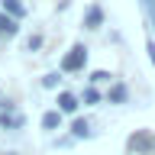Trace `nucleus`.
<instances>
[{"label": "nucleus", "instance_id": "f257e3e1", "mask_svg": "<svg viewBox=\"0 0 155 155\" xmlns=\"http://www.w3.org/2000/svg\"><path fill=\"white\" fill-rule=\"evenodd\" d=\"M84 65H87V48L78 42V45H71V52L61 58V71H65V74H78V71H84Z\"/></svg>", "mask_w": 155, "mask_h": 155}, {"label": "nucleus", "instance_id": "f03ea898", "mask_svg": "<svg viewBox=\"0 0 155 155\" xmlns=\"http://www.w3.org/2000/svg\"><path fill=\"white\" fill-rule=\"evenodd\" d=\"M126 149L136 152V155H155V136L145 133V129H139V133H133L126 139Z\"/></svg>", "mask_w": 155, "mask_h": 155}, {"label": "nucleus", "instance_id": "7ed1b4c3", "mask_svg": "<svg viewBox=\"0 0 155 155\" xmlns=\"http://www.w3.org/2000/svg\"><path fill=\"white\" fill-rule=\"evenodd\" d=\"M0 126L3 129H23L26 126V116L19 113L10 100H0Z\"/></svg>", "mask_w": 155, "mask_h": 155}, {"label": "nucleus", "instance_id": "20e7f679", "mask_svg": "<svg viewBox=\"0 0 155 155\" xmlns=\"http://www.w3.org/2000/svg\"><path fill=\"white\" fill-rule=\"evenodd\" d=\"M0 13H7L10 19H23L26 16V7H23V3H19V0H0Z\"/></svg>", "mask_w": 155, "mask_h": 155}, {"label": "nucleus", "instance_id": "39448f33", "mask_svg": "<svg viewBox=\"0 0 155 155\" xmlns=\"http://www.w3.org/2000/svg\"><path fill=\"white\" fill-rule=\"evenodd\" d=\"M78 107H81V100H78L71 91H61V94H58V113H74Z\"/></svg>", "mask_w": 155, "mask_h": 155}, {"label": "nucleus", "instance_id": "423d86ee", "mask_svg": "<svg viewBox=\"0 0 155 155\" xmlns=\"http://www.w3.org/2000/svg\"><path fill=\"white\" fill-rule=\"evenodd\" d=\"M16 32H19V23H16V19H10L7 13H0V36H3V39H13Z\"/></svg>", "mask_w": 155, "mask_h": 155}, {"label": "nucleus", "instance_id": "0eeeda50", "mask_svg": "<svg viewBox=\"0 0 155 155\" xmlns=\"http://www.w3.org/2000/svg\"><path fill=\"white\" fill-rule=\"evenodd\" d=\"M126 97H129V87H126V84H120V81L110 84V94H107L110 104H126Z\"/></svg>", "mask_w": 155, "mask_h": 155}, {"label": "nucleus", "instance_id": "6e6552de", "mask_svg": "<svg viewBox=\"0 0 155 155\" xmlns=\"http://www.w3.org/2000/svg\"><path fill=\"white\" fill-rule=\"evenodd\" d=\"M84 26L87 29H100V26H104V10H100V7H91V10H87V16H84Z\"/></svg>", "mask_w": 155, "mask_h": 155}, {"label": "nucleus", "instance_id": "1a4fd4ad", "mask_svg": "<svg viewBox=\"0 0 155 155\" xmlns=\"http://www.w3.org/2000/svg\"><path fill=\"white\" fill-rule=\"evenodd\" d=\"M42 129H48V133L61 129V113H58V110H48V113H42Z\"/></svg>", "mask_w": 155, "mask_h": 155}, {"label": "nucleus", "instance_id": "9d476101", "mask_svg": "<svg viewBox=\"0 0 155 155\" xmlns=\"http://www.w3.org/2000/svg\"><path fill=\"white\" fill-rule=\"evenodd\" d=\"M71 136L74 139H91V123L87 120H74L71 123Z\"/></svg>", "mask_w": 155, "mask_h": 155}, {"label": "nucleus", "instance_id": "9b49d317", "mask_svg": "<svg viewBox=\"0 0 155 155\" xmlns=\"http://www.w3.org/2000/svg\"><path fill=\"white\" fill-rule=\"evenodd\" d=\"M139 3H142V13H145L149 29H155V0H139Z\"/></svg>", "mask_w": 155, "mask_h": 155}, {"label": "nucleus", "instance_id": "f8f14e48", "mask_svg": "<svg viewBox=\"0 0 155 155\" xmlns=\"http://www.w3.org/2000/svg\"><path fill=\"white\" fill-rule=\"evenodd\" d=\"M26 48H29V52H39V48H42V36H39V32H32V36L26 39Z\"/></svg>", "mask_w": 155, "mask_h": 155}, {"label": "nucleus", "instance_id": "ddd939ff", "mask_svg": "<svg viewBox=\"0 0 155 155\" xmlns=\"http://www.w3.org/2000/svg\"><path fill=\"white\" fill-rule=\"evenodd\" d=\"M84 104H100V91L97 87H87L84 91Z\"/></svg>", "mask_w": 155, "mask_h": 155}, {"label": "nucleus", "instance_id": "4468645a", "mask_svg": "<svg viewBox=\"0 0 155 155\" xmlns=\"http://www.w3.org/2000/svg\"><path fill=\"white\" fill-rule=\"evenodd\" d=\"M110 71H94V74H91V84H107V81H110Z\"/></svg>", "mask_w": 155, "mask_h": 155}, {"label": "nucleus", "instance_id": "2eb2a0df", "mask_svg": "<svg viewBox=\"0 0 155 155\" xmlns=\"http://www.w3.org/2000/svg\"><path fill=\"white\" fill-rule=\"evenodd\" d=\"M58 81H61V78H58V71H52V74L42 78V87H58Z\"/></svg>", "mask_w": 155, "mask_h": 155}, {"label": "nucleus", "instance_id": "dca6fc26", "mask_svg": "<svg viewBox=\"0 0 155 155\" xmlns=\"http://www.w3.org/2000/svg\"><path fill=\"white\" fill-rule=\"evenodd\" d=\"M145 52H149V61H152V68H155V42H152V39L145 42Z\"/></svg>", "mask_w": 155, "mask_h": 155}]
</instances>
